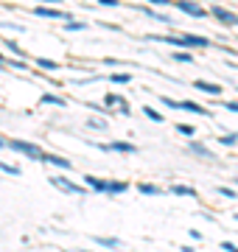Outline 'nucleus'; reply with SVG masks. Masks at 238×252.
Instances as JSON below:
<instances>
[{
  "label": "nucleus",
  "instance_id": "obj_1",
  "mask_svg": "<svg viewBox=\"0 0 238 252\" xmlns=\"http://www.w3.org/2000/svg\"><path fill=\"white\" fill-rule=\"evenodd\" d=\"M84 182H90L95 190H112V193L126 190V182H104V180H95V177H84Z\"/></svg>",
  "mask_w": 238,
  "mask_h": 252
},
{
  "label": "nucleus",
  "instance_id": "obj_2",
  "mask_svg": "<svg viewBox=\"0 0 238 252\" xmlns=\"http://www.w3.org/2000/svg\"><path fill=\"white\" fill-rule=\"evenodd\" d=\"M9 149H14V152H23L28 154V157H34V160H42V152H39V146H31V143H23V140H9Z\"/></svg>",
  "mask_w": 238,
  "mask_h": 252
},
{
  "label": "nucleus",
  "instance_id": "obj_3",
  "mask_svg": "<svg viewBox=\"0 0 238 252\" xmlns=\"http://www.w3.org/2000/svg\"><path fill=\"white\" fill-rule=\"evenodd\" d=\"M177 9H182V11H188V14H193V17H202L205 11L196 6V3H188V0H182V3H177Z\"/></svg>",
  "mask_w": 238,
  "mask_h": 252
},
{
  "label": "nucleus",
  "instance_id": "obj_4",
  "mask_svg": "<svg viewBox=\"0 0 238 252\" xmlns=\"http://www.w3.org/2000/svg\"><path fill=\"white\" fill-rule=\"evenodd\" d=\"M34 14H39V17H51V20H64L67 17L64 11H56V9H34Z\"/></svg>",
  "mask_w": 238,
  "mask_h": 252
},
{
  "label": "nucleus",
  "instance_id": "obj_5",
  "mask_svg": "<svg viewBox=\"0 0 238 252\" xmlns=\"http://www.w3.org/2000/svg\"><path fill=\"white\" fill-rule=\"evenodd\" d=\"M56 185V188H64V190H70V193H82V188L79 185H73V182H67V180H62V177H56V180H51Z\"/></svg>",
  "mask_w": 238,
  "mask_h": 252
},
{
  "label": "nucleus",
  "instance_id": "obj_6",
  "mask_svg": "<svg viewBox=\"0 0 238 252\" xmlns=\"http://www.w3.org/2000/svg\"><path fill=\"white\" fill-rule=\"evenodd\" d=\"M196 90H205V93H210V95H219L221 87L219 84H210V81H196Z\"/></svg>",
  "mask_w": 238,
  "mask_h": 252
},
{
  "label": "nucleus",
  "instance_id": "obj_7",
  "mask_svg": "<svg viewBox=\"0 0 238 252\" xmlns=\"http://www.w3.org/2000/svg\"><path fill=\"white\" fill-rule=\"evenodd\" d=\"M213 14H216V17H219V20H224V23H233V26H238V17H236V14H230V11L219 9V6L213 9Z\"/></svg>",
  "mask_w": 238,
  "mask_h": 252
},
{
  "label": "nucleus",
  "instance_id": "obj_8",
  "mask_svg": "<svg viewBox=\"0 0 238 252\" xmlns=\"http://www.w3.org/2000/svg\"><path fill=\"white\" fill-rule=\"evenodd\" d=\"M182 109H191V112H196V115H208V112H205L202 107H196L193 101H182Z\"/></svg>",
  "mask_w": 238,
  "mask_h": 252
},
{
  "label": "nucleus",
  "instance_id": "obj_9",
  "mask_svg": "<svg viewBox=\"0 0 238 252\" xmlns=\"http://www.w3.org/2000/svg\"><path fill=\"white\" fill-rule=\"evenodd\" d=\"M104 149H115V152H135V146H129V143H112V146H104Z\"/></svg>",
  "mask_w": 238,
  "mask_h": 252
},
{
  "label": "nucleus",
  "instance_id": "obj_10",
  "mask_svg": "<svg viewBox=\"0 0 238 252\" xmlns=\"http://www.w3.org/2000/svg\"><path fill=\"white\" fill-rule=\"evenodd\" d=\"M191 149H193V152H196V154H202V157H208V160H210V157H213V154L208 152L205 146H199V143H191Z\"/></svg>",
  "mask_w": 238,
  "mask_h": 252
},
{
  "label": "nucleus",
  "instance_id": "obj_11",
  "mask_svg": "<svg viewBox=\"0 0 238 252\" xmlns=\"http://www.w3.org/2000/svg\"><path fill=\"white\" fill-rule=\"evenodd\" d=\"M45 160L54 165H62V168H70V160H62V157H45Z\"/></svg>",
  "mask_w": 238,
  "mask_h": 252
},
{
  "label": "nucleus",
  "instance_id": "obj_12",
  "mask_svg": "<svg viewBox=\"0 0 238 252\" xmlns=\"http://www.w3.org/2000/svg\"><path fill=\"white\" fill-rule=\"evenodd\" d=\"M143 112H146V115L151 118V121H157V124L163 121V115H160V112H154V109H151V107H146V109H143Z\"/></svg>",
  "mask_w": 238,
  "mask_h": 252
},
{
  "label": "nucleus",
  "instance_id": "obj_13",
  "mask_svg": "<svg viewBox=\"0 0 238 252\" xmlns=\"http://www.w3.org/2000/svg\"><path fill=\"white\" fill-rule=\"evenodd\" d=\"M174 193H182V196H196V190H191V188H182V185H177V188H174Z\"/></svg>",
  "mask_w": 238,
  "mask_h": 252
},
{
  "label": "nucleus",
  "instance_id": "obj_14",
  "mask_svg": "<svg viewBox=\"0 0 238 252\" xmlns=\"http://www.w3.org/2000/svg\"><path fill=\"white\" fill-rule=\"evenodd\" d=\"M42 101H48V104H62V107H64V101L56 98V95H42Z\"/></svg>",
  "mask_w": 238,
  "mask_h": 252
},
{
  "label": "nucleus",
  "instance_id": "obj_15",
  "mask_svg": "<svg viewBox=\"0 0 238 252\" xmlns=\"http://www.w3.org/2000/svg\"><path fill=\"white\" fill-rule=\"evenodd\" d=\"M177 129H179L182 135H193V126H188V124H179V126H177Z\"/></svg>",
  "mask_w": 238,
  "mask_h": 252
},
{
  "label": "nucleus",
  "instance_id": "obj_16",
  "mask_svg": "<svg viewBox=\"0 0 238 252\" xmlns=\"http://www.w3.org/2000/svg\"><path fill=\"white\" fill-rule=\"evenodd\" d=\"M37 62H39V67H51V70L56 67V62H51V59H37Z\"/></svg>",
  "mask_w": 238,
  "mask_h": 252
},
{
  "label": "nucleus",
  "instance_id": "obj_17",
  "mask_svg": "<svg viewBox=\"0 0 238 252\" xmlns=\"http://www.w3.org/2000/svg\"><path fill=\"white\" fill-rule=\"evenodd\" d=\"M110 104H120V98L118 95H107V107H110Z\"/></svg>",
  "mask_w": 238,
  "mask_h": 252
},
{
  "label": "nucleus",
  "instance_id": "obj_18",
  "mask_svg": "<svg viewBox=\"0 0 238 252\" xmlns=\"http://www.w3.org/2000/svg\"><path fill=\"white\" fill-rule=\"evenodd\" d=\"M140 190L143 193H157V188H151V185H140Z\"/></svg>",
  "mask_w": 238,
  "mask_h": 252
},
{
  "label": "nucleus",
  "instance_id": "obj_19",
  "mask_svg": "<svg viewBox=\"0 0 238 252\" xmlns=\"http://www.w3.org/2000/svg\"><path fill=\"white\" fill-rule=\"evenodd\" d=\"M101 3H104V6H118V3H115V0H101Z\"/></svg>",
  "mask_w": 238,
  "mask_h": 252
},
{
  "label": "nucleus",
  "instance_id": "obj_20",
  "mask_svg": "<svg viewBox=\"0 0 238 252\" xmlns=\"http://www.w3.org/2000/svg\"><path fill=\"white\" fill-rule=\"evenodd\" d=\"M149 3H163V6H168V3H171V0H149Z\"/></svg>",
  "mask_w": 238,
  "mask_h": 252
},
{
  "label": "nucleus",
  "instance_id": "obj_21",
  "mask_svg": "<svg viewBox=\"0 0 238 252\" xmlns=\"http://www.w3.org/2000/svg\"><path fill=\"white\" fill-rule=\"evenodd\" d=\"M230 109H233V112H238V104H227Z\"/></svg>",
  "mask_w": 238,
  "mask_h": 252
},
{
  "label": "nucleus",
  "instance_id": "obj_22",
  "mask_svg": "<svg viewBox=\"0 0 238 252\" xmlns=\"http://www.w3.org/2000/svg\"><path fill=\"white\" fill-rule=\"evenodd\" d=\"M45 3H59V0H45Z\"/></svg>",
  "mask_w": 238,
  "mask_h": 252
}]
</instances>
